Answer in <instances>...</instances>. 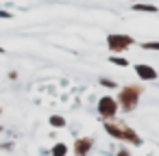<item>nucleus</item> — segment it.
<instances>
[{
    "label": "nucleus",
    "mask_w": 159,
    "mask_h": 156,
    "mask_svg": "<svg viewBox=\"0 0 159 156\" xmlns=\"http://www.w3.org/2000/svg\"><path fill=\"white\" fill-rule=\"evenodd\" d=\"M0 18H5V20H7V18H11V15H9L7 11H0Z\"/></svg>",
    "instance_id": "nucleus-7"
},
{
    "label": "nucleus",
    "mask_w": 159,
    "mask_h": 156,
    "mask_svg": "<svg viewBox=\"0 0 159 156\" xmlns=\"http://www.w3.org/2000/svg\"><path fill=\"white\" fill-rule=\"evenodd\" d=\"M109 61H111V63H116V65H122V67H126V65H129V61H126V59H118V57H111Z\"/></svg>",
    "instance_id": "nucleus-3"
},
{
    "label": "nucleus",
    "mask_w": 159,
    "mask_h": 156,
    "mask_svg": "<svg viewBox=\"0 0 159 156\" xmlns=\"http://www.w3.org/2000/svg\"><path fill=\"white\" fill-rule=\"evenodd\" d=\"M135 70H137V74H139L142 78H148V80L157 78V72H155V70H152L150 65H137Z\"/></svg>",
    "instance_id": "nucleus-1"
},
{
    "label": "nucleus",
    "mask_w": 159,
    "mask_h": 156,
    "mask_svg": "<svg viewBox=\"0 0 159 156\" xmlns=\"http://www.w3.org/2000/svg\"><path fill=\"white\" fill-rule=\"evenodd\" d=\"M52 124H55V126H61L63 119H61V117H52Z\"/></svg>",
    "instance_id": "nucleus-4"
},
{
    "label": "nucleus",
    "mask_w": 159,
    "mask_h": 156,
    "mask_svg": "<svg viewBox=\"0 0 159 156\" xmlns=\"http://www.w3.org/2000/svg\"><path fill=\"white\" fill-rule=\"evenodd\" d=\"M0 52H2V48H0Z\"/></svg>",
    "instance_id": "nucleus-8"
},
{
    "label": "nucleus",
    "mask_w": 159,
    "mask_h": 156,
    "mask_svg": "<svg viewBox=\"0 0 159 156\" xmlns=\"http://www.w3.org/2000/svg\"><path fill=\"white\" fill-rule=\"evenodd\" d=\"M133 9H135V11H150V13L157 11V7H152V5H135Z\"/></svg>",
    "instance_id": "nucleus-2"
},
{
    "label": "nucleus",
    "mask_w": 159,
    "mask_h": 156,
    "mask_svg": "<svg viewBox=\"0 0 159 156\" xmlns=\"http://www.w3.org/2000/svg\"><path fill=\"white\" fill-rule=\"evenodd\" d=\"M63 152H66V147H63V145H59V147H55V154H63Z\"/></svg>",
    "instance_id": "nucleus-5"
},
{
    "label": "nucleus",
    "mask_w": 159,
    "mask_h": 156,
    "mask_svg": "<svg viewBox=\"0 0 159 156\" xmlns=\"http://www.w3.org/2000/svg\"><path fill=\"white\" fill-rule=\"evenodd\" d=\"M146 48H150V50H159V44H146Z\"/></svg>",
    "instance_id": "nucleus-6"
}]
</instances>
